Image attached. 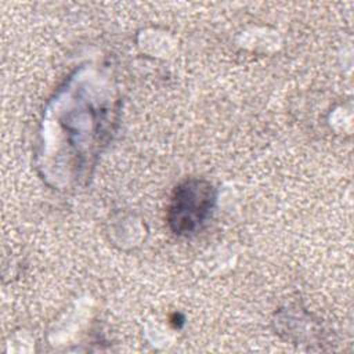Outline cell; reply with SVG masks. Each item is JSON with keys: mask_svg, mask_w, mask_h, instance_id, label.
<instances>
[{"mask_svg": "<svg viewBox=\"0 0 354 354\" xmlns=\"http://www.w3.org/2000/svg\"><path fill=\"white\" fill-rule=\"evenodd\" d=\"M216 203L214 187L201 178H189L178 184L171 195L167 223L181 236L198 232L209 220Z\"/></svg>", "mask_w": 354, "mask_h": 354, "instance_id": "1", "label": "cell"}]
</instances>
